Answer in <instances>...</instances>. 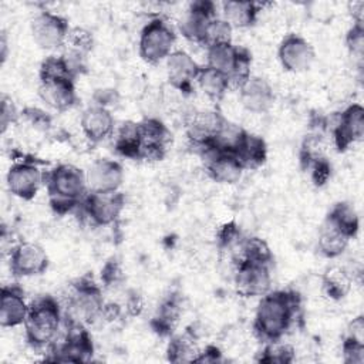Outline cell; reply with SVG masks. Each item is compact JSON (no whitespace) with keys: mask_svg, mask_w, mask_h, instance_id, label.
Returning a JSON list of instances; mask_svg holds the SVG:
<instances>
[{"mask_svg":"<svg viewBox=\"0 0 364 364\" xmlns=\"http://www.w3.org/2000/svg\"><path fill=\"white\" fill-rule=\"evenodd\" d=\"M235 289L243 297L264 296L270 291L272 274L269 264H259L250 262H240L236 264Z\"/></svg>","mask_w":364,"mask_h":364,"instance_id":"5bb4252c","label":"cell"},{"mask_svg":"<svg viewBox=\"0 0 364 364\" xmlns=\"http://www.w3.org/2000/svg\"><path fill=\"white\" fill-rule=\"evenodd\" d=\"M259 11L260 6L257 3L229 0L222 3V11L219 16L232 28H245L255 24Z\"/></svg>","mask_w":364,"mask_h":364,"instance_id":"d4e9b609","label":"cell"},{"mask_svg":"<svg viewBox=\"0 0 364 364\" xmlns=\"http://www.w3.org/2000/svg\"><path fill=\"white\" fill-rule=\"evenodd\" d=\"M40 100L50 108L63 112L71 108L77 101L73 78H43L38 85Z\"/></svg>","mask_w":364,"mask_h":364,"instance_id":"44dd1931","label":"cell"},{"mask_svg":"<svg viewBox=\"0 0 364 364\" xmlns=\"http://www.w3.org/2000/svg\"><path fill=\"white\" fill-rule=\"evenodd\" d=\"M30 30L34 43L40 48L51 51L64 47L70 26L63 16L44 10L31 20Z\"/></svg>","mask_w":364,"mask_h":364,"instance_id":"9c48e42d","label":"cell"},{"mask_svg":"<svg viewBox=\"0 0 364 364\" xmlns=\"http://www.w3.org/2000/svg\"><path fill=\"white\" fill-rule=\"evenodd\" d=\"M347 337L364 343V318H363V316L353 318V321L348 324Z\"/></svg>","mask_w":364,"mask_h":364,"instance_id":"f6af8a7d","label":"cell"},{"mask_svg":"<svg viewBox=\"0 0 364 364\" xmlns=\"http://www.w3.org/2000/svg\"><path fill=\"white\" fill-rule=\"evenodd\" d=\"M250 54L230 43L215 44L206 48V65L225 74L230 87L239 88L250 74Z\"/></svg>","mask_w":364,"mask_h":364,"instance_id":"5b68a950","label":"cell"},{"mask_svg":"<svg viewBox=\"0 0 364 364\" xmlns=\"http://www.w3.org/2000/svg\"><path fill=\"white\" fill-rule=\"evenodd\" d=\"M67 326V334L63 341H54L50 346L51 361L60 363H84L88 361L94 353L91 337L84 326Z\"/></svg>","mask_w":364,"mask_h":364,"instance_id":"ba28073f","label":"cell"},{"mask_svg":"<svg viewBox=\"0 0 364 364\" xmlns=\"http://www.w3.org/2000/svg\"><path fill=\"white\" fill-rule=\"evenodd\" d=\"M88 192H117L124 182L122 165L114 159H95L85 171Z\"/></svg>","mask_w":364,"mask_h":364,"instance_id":"ac0fdd59","label":"cell"},{"mask_svg":"<svg viewBox=\"0 0 364 364\" xmlns=\"http://www.w3.org/2000/svg\"><path fill=\"white\" fill-rule=\"evenodd\" d=\"M23 122L24 125H27L31 131L36 132H41L46 134L50 131L51 125H53V118L48 112L36 108V107H26L21 112H20V119L18 122Z\"/></svg>","mask_w":364,"mask_h":364,"instance_id":"8d00e7d4","label":"cell"},{"mask_svg":"<svg viewBox=\"0 0 364 364\" xmlns=\"http://www.w3.org/2000/svg\"><path fill=\"white\" fill-rule=\"evenodd\" d=\"M343 360L348 364H363L364 363V343L357 341L350 337H344L343 346H341Z\"/></svg>","mask_w":364,"mask_h":364,"instance_id":"60d3db41","label":"cell"},{"mask_svg":"<svg viewBox=\"0 0 364 364\" xmlns=\"http://www.w3.org/2000/svg\"><path fill=\"white\" fill-rule=\"evenodd\" d=\"M235 155L239 158L245 169H255L264 164L267 158V146L263 138L246 131L235 151Z\"/></svg>","mask_w":364,"mask_h":364,"instance_id":"4316f807","label":"cell"},{"mask_svg":"<svg viewBox=\"0 0 364 364\" xmlns=\"http://www.w3.org/2000/svg\"><path fill=\"white\" fill-rule=\"evenodd\" d=\"M18 119H20V112L17 111L14 102L7 95H3L1 97V114H0L1 134H4L9 127L18 124Z\"/></svg>","mask_w":364,"mask_h":364,"instance_id":"7bdbcfd3","label":"cell"},{"mask_svg":"<svg viewBox=\"0 0 364 364\" xmlns=\"http://www.w3.org/2000/svg\"><path fill=\"white\" fill-rule=\"evenodd\" d=\"M326 220L346 233L350 239L354 237L358 232L360 220L355 209L348 202H340L333 206L330 213L327 215Z\"/></svg>","mask_w":364,"mask_h":364,"instance_id":"836d02e7","label":"cell"},{"mask_svg":"<svg viewBox=\"0 0 364 364\" xmlns=\"http://www.w3.org/2000/svg\"><path fill=\"white\" fill-rule=\"evenodd\" d=\"M257 360L262 363H280V364L293 363L294 348L290 344L280 343V340L270 341V343H266Z\"/></svg>","mask_w":364,"mask_h":364,"instance_id":"d590c367","label":"cell"},{"mask_svg":"<svg viewBox=\"0 0 364 364\" xmlns=\"http://www.w3.org/2000/svg\"><path fill=\"white\" fill-rule=\"evenodd\" d=\"M202 155L205 158V169L215 182L232 185L242 178L245 168L235 154L206 149L202 151Z\"/></svg>","mask_w":364,"mask_h":364,"instance_id":"ffe728a7","label":"cell"},{"mask_svg":"<svg viewBox=\"0 0 364 364\" xmlns=\"http://www.w3.org/2000/svg\"><path fill=\"white\" fill-rule=\"evenodd\" d=\"M350 237L343 233L340 229L328 223L327 220L324 222L323 228L320 229L318 233V240H317V247L318 252L328 259L338 257L348 246Z\"/></svg>","mask_w":364,"mask_h":364,"instance_id":"1f68e13d","label":"cell"},{"mask_svg":"<svg viewBox=\"0 0 364 364\" xmlns=\"http://www.w3.org/2000/svg\"><path fill=\"white\" fill-rule=\"evenodd\" d=\"M176 36L171 26L161 17L149 20L139 34L138 48L141 58L148 64L165 61L173 51Z\"/></svg>","mask_w":364,"mask_h":364,"instance_id":"8992f818","label":"cell"},{"mask_svg":"<svg viewBox=\"0 0 364 364\" xmlns=\"http://www.w3.org/2000/svg\"><path fill=\"white\" fill-rule=\"evenodd\" d=\"M273 259L272 250L269 245L256 236H249L240 240L239 247L233 256L235 266L240 262H250V263H259V264H270Z\"/></svg>","mask_w":364,"mask_h":364,"instance_id":"83f0119b","label":"cell"},{"mask_svg":"<svg viewBox=\"0 0 364 364\" xmlns=\"http://www.w3.org/2000/svg\"><path fill=\"white\" fill-rule=\"evenodd\" d=\"M101 279L104 282V286H107V287L119 286V283H122V280H124L122 270H121L119 264L117 262H108L101 272Z\"/></svg>","mask_w":364,"mask_h":364,"instance_id":"ee69618b","label":"cell"},{"mask_svg":"<svg viewBox=\"0 0 364 364\" xmlns=\"http://www.w3.org/2000/svg\"><path fill=\"white\" fill-rule=\"evenodd\" d=\"M64 323L63 307L53 296H40L30 303L28 314L24 321L27 343L41 350L57 341L58 331Z\"/></svg>","mask_w":364,"mask_h":364,"instance_id":"3957f363","label":"cell"},{"mask_svg":"<svg viewBox=\"0 0 364 364\" xmlns=\"http://www.w3.org/2000/svg\"><path fill=\"white\" fill-rule=\"evenodd\" d=\"M351 284L353 280L350 273L341 266H331L321 276L323 293L331 300L344 299L348 294Z\"/></svg>","mask_w":364,"mask_h":364,"instance_id":"f546056e","label":"cell"},{"mask_svg":"<svg viewBox=\"0 0 364 364\" xmlns=\"http://www.w3.org/2000/svg\"><path fill=\"white\" fill-rule=\"evenodd\" d=\"M115 151L125 158L139 159L141 155V141L138 122L125 121L117 131L114 139Z\"/></svg>","mask_w":364,"mask_h":364,"instance_id":"d6a6232c","label":"cell"},{"mask_svg":"<svg viewBox=\"0 0 364 364\" xmlns=\"http://www.w3.org/2000/svg\"><path fill=\"white\" fill-rule=\"evenodd\" d=\"M346 44L350 54L358 61L363 60L364 53V26L363 23H354L353 27L347 31Z\"/></svg>","mask_w":364,"mask_h":364,"instance_id":"ab89813d","label":"cell"},{"mask_svg":"<svg viewBox=\"0 0 364 364\" xmlns=\"http://www.w3.org/2000/svg\"><path fill=\"white\" fill-rule=\"evenodd\" d=\"M232 31L233 28L220 17L218 16L209 26L203 46L208 48L215 44H222V43H230L232 41Z\"/></svg>","mask_w":364,"mask_h":364,"instance_id":"f35d334b","label":"cell"},{"mask_svg":"<svg viewBox=\"0 0 364 364\" xmlns=\"http://www.w3.org/2000/svg\"><path fill=\"white\" fill-rule=\"evenodd\" d=\"M225 122L226 118L216 109H198L186 117L185 132L191 144L202 151L212 144Z\"/></svg>","mask_w":364,"mask_h":364,"instance_id":"30bf717a","label":"cell"},{"mask_svg":"<svg viewBox=\"0 0 364 364\" xmlns=\"http://www.w3.org/2000/svg\"><path fill=\"white\" fill-rule=\"evenodd\" d=\"M168 84L182 94L192 91L200 65L183 50H173L165 60Z\"/></svg>","mask_w":364,"mask_h":364,"instance_id":"2e32d148","label":"cell"},{"mask_svg":"<svg viewBox=\"0 0 364 364\" xmlns=\"http://www.w3.org/2000/svg\"><path fill=\"white\" fill-rule=\"evenodd\" d=\"M10 272L17 277L43 274L48 267L46 250L34 242H21L11 247L9 257Z\"/></svg>","mask_w":364,"mask_h":364,"instance_id":"4fadbf2b","label":"cell"},{"mask_svg":"<svg viewBox=\"0 0 364 364\" xmlns=\"http://www.w3.org/2000/svg\"><path fill=\"white\" fill-rule=\"evenodd\" d=\"M30 304L24 299V291L17 284L1 287L0 324L1 327H17L24 324Z\"/></svg>","mask_w":364,"mask_h":364,"instance_id":"cb8c5ba5","label":"cell"},{"mask_svg":"<svg viewBox=\"0 0 364 364\" xmlns=\"http://www.w3.org/2000/svg\"><path fill=\"white\" fill-rule=\"evenodd\" d=\"M237 90L240 102L249 112L264 114L272 108L274 102L273 88L262 77L250 75Z\"/></svg>","mask_w":364,"mask_h":364,"instance_id":"7402d4cb","label":"cell"},{"mask_svg":"<svg viewBox=\"0 0 364 364\" xmlns=\"http://www.w3.org/2000/svg\"><path fill=\"white\" fill-rule=\"evenodd\" d=\"M216 6L212 1H195L181 20L179 28L189 41L203 46L210 23L218 17Z\"/></svg>","mask_w":364,"mask_h":364,"instance_id":"d6986e66","label":"cell"},{"mask_svg":"<svg viewBox=\"0 0 364 364\" xmlns=\"http://www.w3.org/2000/svg\"><path fill=\"white\" fill-rule=\"evenodd\" d=\"M279 61L286 71L301 73L310 68L314 61L313 46L299 34L286 36L277 50Z\"/></svg>","mask_w":364,"mask_h":364,"instance_id":"e0dca14e","label":"cell"},{"mask_svg":"<svg viewBox=\"0 0 364 364\" xmlns=\"http://www.w3.org/2000/svg\"><path fill=\"white\" fill-rule=\"evenodd\" d=\"M220 360V351L215 346H208L205 350H200V354L196 363H215Z\"/></svg>","mask_w":364,"mask_h":364,"instance_id":"bcb514c9","label":"cell"},{"mask_svg":"<svg viewBox=\"0 0 364 364\" xmlns=\"http://www.w3.org/2000/svg\"><path fill=\"white\" fill-rule=\"evenodd\" d=\"M141 155L139 159L159 161L162 159L172 142V134L168 127L155 117H146L138 122Z\"/></svg>","mask_w":364,"mask_h":364,"instance_id":"8fae6325","label":"cell"},{"mask_svg":"<svg viewBox=\"0 0 364 364\" xmlns=\"http://www.w3.org/2000/svg\"><path fill=\"white\" fill-rule=\"evenodd\" d=\"M125 196L117 192H88L80 208L87 219L95 226L115 223L124 209Z\"/></svg>","mask_w":364,"mask_h":364,"instance_id":"52a82bcc","label":"cell"},{"mask_svg":"<svg viewBox=\"0 0 364 364\" xmlns=\"http://www.w3.org/2000/svg\"><path fill=\"white\" fill-rule=\"evenodd\" d=\"M182 307L179 297L176 294H171L166 299L162 300V303L158 306L155 316L152 317L151 326L154 330L161 336H171L181 318Z\"/></svg>","mask_w":364,"mask_h":364,"instance_id":"484cf974","label":"cell"},{"mask_svg":"<svg viewBox=\"0 0 364 364\" xmlns=\"http://www.w3.org/2000/svg\"><path fill=\"white\" fill-rule=\"evenodd\" d=\"M94 46V37L91 31H88L84 27H70V31L65 37L64 48L67 54H71L74 57L85 58L87 54L92 50Z\"/></svg>","mask_w":364,"mask_h":364,"instance_id":"e575fe53","label":"cell"},{"mask_svg":"<svg viewBox=\"0 0 364 364\" xmlns=\"http://www.w3.org/2000/svg\"><path fill=\"white\" fill-rule=\"evenodd\" d=\"M67 77L75 80V74L70 68L65 58L61 55H50L47 57L40 67V80L43 78H60Z\"/></svg>","mask_w":364,"mask_h":364,"instance_id":"74e56055","label":"cell"},{"mask_svg":"<svg viewBox=\"0 0 364 364\" xmlns=\"http://www.w3.org/2000/svg\"><path fill=\"white\" fill-rule=\"evenodd\" d=\"M46 186L50 206L60 215L80 206L88 193L85 171L73 164H60L48 171Z\"/></svg>","mask_w":364,"mask_h":364,"instance_id":"7a4b0ae2","label":"cell"},{"mask_svg":"<svg viewBox=\"0 0 364 364\" xmlns=\"http://www.w3.org/2000/svg\"><path fill=\"white\" fill-rule=\"evenodd\" d=\"M6 182L11 195L23 200H30L37 195L38 189L46 182V175L34 162L20 161L14 162L9 168Z\"/></svg>","mask_w":364,"mask_h":364,"instance_id":"7c38bea8","label":"cell"},{"mask_svg":"<svg viewBox=\"0 0 364 364\" xmlns=\"http://www.w3.org/2000/svg\"><path fill=\"white\" fill-rule=\"evenodd\" d=\"M306 171L310 172V178H311L313 183L316 186H321L328 181V178L331 175V165H330L328 159L326 156H323V158L311 162L306 168Z\"/></svg>","mask_w":364,"mask_h":364,"instance_id":"b9f144b4","label":"cell"},{"mask_svg":"<svg viewBox=\"0 0 364 364\" xmlns=\"http://www.w3.org/2000/svg\"><path fill=\"white\" fill-rule=\"evenodd\" d=\"M300 307V297L294 291L274 290L262 296L253 328L259 338L266 343L282 340L289 331Z\"/></svg>","mask_w":364,"mask_h":364,"instance_id":"6da1fadb","label":"cell"},{"mask_svg":"<svg viewBox=\"0 0 364 364\" xmlns=\"http://www.w3.org/2000/svg\"><path fill=\"white\" fill-rule=\"evenodd\" d=\"M333 141L338 151H346L364 136V108L360 104H350L337 115L331 128Z\"/></svg>","mask_w":364,"mask_h":364,"instance_id":"9a60e30c","label":"cell"},{"mask_svg":"<svg viewBox=\"0 0 364 364\" xmlns=\"http://www.w3.org/2000/svg\"><path fill=\"white\" fill-rule=\"evenodd\" d=\"M104 304L101 289L91 279L82 277L73 284L63 309L64 324L91 326L102 318Z\"/></svg>","mask_w":364,"mask_h":364,"instance_id":"277c9868","label":"cell"},{"mask_svg":"<svg viewBox=\"0 0 364 364\" xmlns=\"http://www.w3.org/2000/svg\"><path fill=\"white\" fill-rule=\"evenodd\" d=\"M0 46H1V53H0V55H1V63H4L6 58H7V37H6L4 33L1 34V43H0Z\"/></svg>","mask_w":364,"mask_h":364,"instance_id":"7dc6e473","label":"cell"},{"mask_svg":"<svg viewBox=\"0 0 364 364\" xmlns=\"http://www.w3.org/2000/svg\"><path fill=\"white\" fill-rule=\"evenodd\" d=\"M114 117L109 108L94 104L87 107L80 118V128L82 135L92 144L101 142L114 132Z\"/></svg>","mask_w":364,"mask_h":364,"instance_id":"603a6c76","label":"cell"},{"mask_svg":"<svg viewBox=\"0 0 364 364\" xmlns=\"http://www.w3.org/2000/svg\"><path fill=\"white\" fill-rule=\"evenodd\" d=\"M200 354L196 337L192 331H185L183 334L173 336L168 344L166 355L172 363H196Z\"/></svg>","mask_w":364,"mask_h":364,"instance_id":"f1b7e54d","label":"cell"},{"mask_svg":"<svg viewBox=\"0 0 364 364\" xmlns=\"http://www.w3.org/2000/svg\"><path fill=\"white\" fill-rule=\"evenodd\" d=\"M195 82L198 84L200 91L209 100H212L215 102L220 101L225 97V94L228 92V90L230 88L229 78L225 74H222L208 65L200 67V71H199Z\"/></svg>","mask_w":364,"mask_h":364,"instance_id":"4dcf8cb0","label":"cell"}]
</instances>
